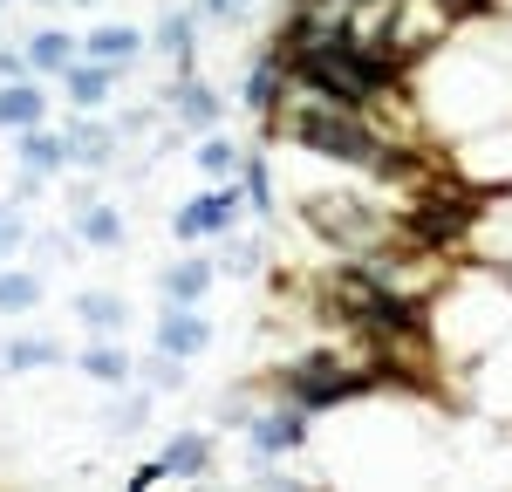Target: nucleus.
I'll return each instance as SVG.
<instances>
[{"label":"nucleus","mask_w":512,"mask_h":492,"mask_svg":"<svg viewBox=\"0 0 512 492\" xmlns=\"http://www.w3.org/2000/svg\"><path fill=\"white\" fill-rule=\"evenodd\" d=\"M301 226L328 240L335 253H376L383 240H396L403 226H396L390 212H376V199H362V192H308L301 199Z\"/></svg>","instance_id":"obj_1"},{"label":"nucleus","mask_w":512,"mask_h":492,"mask_svg":"<svg viewBox=\"0 0 512 492\" xmlns=\"http://www.w3.org/2000/svg\"><path fill=\"white\" fill-rule=\"evenodd\" d=\"M246 212V185L239 178H219L212 192H198L171 212V233L178 240H205V233H233V219Z\"/></svg>","instance_id":"obj_2"},{"label":"nucleus","mask_w":512,"mask_h":492,"mask_svg":"<svg viewBox=\"0 0 512 492\" xmlns=\"http://www.w3.org/2000/svg\"><path fill=\"white\" fill-rule=\"evenodd\" d=\"M308 417H315V410H301L294 397L274 404V410H260V417H246L253 451H260V458H287V451H301V445H308Z\"/></svg>","instance_id":"obj_3"},{"label":"nucleus","mask_w":512,"mask_h":492,"mask_svg":"<svg viewBox=\"0 0 512 492\" xmlns=\"http://www.w3.org/2000/svg\"><path fill=\"white\" fill-rule=\"evenodd\" d=\"M239 103H246L253 117H267V123L280 117V103H287V62H280L274 48L253 62V76H246V89H239Z\"/></svg>","instance_id":"obj_4"},{"label":"nucleus","mask_w":512,"mask_h":492,"mask_svg":"<svg viewBox=\"0 0 512 492\" xmlns=\"http://www.w3.org/2000/svg\"><path fill=\"white\" fill-rule=\"evenodd\" d=\"M158 349H171V356H185V363H192V356L212 349V322H205L198 308H178V301H171V308H164V322H158Z\"/></svg>","instance_id":"obj_5"},{"label":"nucleus","mask_w":512,"mask_h":492,"mask_svg":"<svg viewBox=\"0 0 512 492\" xmlns=\"http://www.w3.org/2000/svg\"><path fill=\"white\" fill-rule=\"evenodd\" d=\"M62 89H69V103H76V110H103V103H110V89H117V69H110V62H96V55H76V62L62 69Z\"/></svg>","instance_id":"obj_6"},{"label":"nucleus","mask_w":512,"mask_h":492,"mask_svg":"<svg viewBox=\"0 0 512 492\" xmlns=\"http://www.w3.org/2000/svg\"><path fill=\"white\" fill-rule=\"evenodd\" d=\"M171 110H178V123H185L192 137L219 130V96H212V89H205L192 69H185V76H178V89H171Z\"/></svg>","instance_id":"obj_7"},{"label":"nucleus","mask_w":512,"mask_h":492,"mask_svg":"<svg viewBox=\"0 0 512 492\" xmlns=\"http://www.w3.org/2000/svg\"><path fill=\"white\" fill-rule=\"evenodd\" d=\"M41 110H48V96H41V82H35V76L0 82V130H35Z\"/></svg>","instance_id":"obj_8"},{"label":"nucleus","mask_w":512,"mask_h":492,"mask_svg":"<svg viewBox=\"0 0 512 492\" xmlns=\"http://www.w3.org/2000/svg\"><path fill=\"white\" fill-rule=\"evenodd\" d=\"M14 158L28 164V171H48V178H55V171H62V164H76L69 158V137H55V130H14Z\"/></svg>","instance_id":"obj_9"},{"label":"nucleus","mask_w":512,"mask_h":492,"mask_svg":"<svg viewBox=\"0 0 512 492\" xmlns=\"http://www.w3.org/2000/svg\"><path fill=\"white\" fill-rule=\"evenodd\" d=\"M76 55H82V41L62 35V28H41V35L28 41V69H35V76H62Z\"/></svg>","instance_id":"obj_10"},{"label":"nucleus","mask_w":512,"mask_h":492,"mask_svg":"<svg viewBox=\"0 0 512 492\" xmlns=\"http://www.w3.org/2000/svg\"><path fill=\"white\" fill-rule=\"evenodd\" d=\"M212 260H178L171 274H164V301H178V308H198L205 294H212Z\"/></svg>","instance_id":"obj_11"},{"label":"nucleus","mask_w":512,"mask_h":492,"mask_svg":"<svg viewBox=\"0 0 512 492\" xmlns=\"http://www.w3.org/2000/svg\"><path fill=\"white\" fill-rule=\"evenodd\" d=\"M164 472H171V479H198V472H212V438H205V431H178V438L164 445Z\"/></svg>","instance_id":"obj_12"},{"label":"nucleus","mask_w":512,"mask_h":492,"mask_svg":"<svg viewBox=\"0 0 512 492\" xmlns=\"http://www.w3.org/2000/svg\"><path fill=\"white\" fill-rule=\"evenodd\" d=\"M62 137H69V158L89 164V171H103L110 151H117V130H103V123H69Z\"/></svg>","instance_id":"obj_13"},{"label":"nucleus","mask_w":512,"mask_h":492,"mask_svg":"<svg viewBox=\"0 0 512 492\" xmlns=\"http://www.w3.org/2000/svg\"><path fill=\"white\" fill-rule=\"evenodd\" d=\"M76 240L82 246H123V212H110V205H76Z\"/></svg>","instance_id":"obj_14"},{"label":"nucleus","mask_w":512,"mask_h":492,"mask_svg":"<svg viewBox=\"0 0 512 492\" xmlns=\"http://www.w3.org/2000/svg\"><path fill=\"white\" fill-rule=\"evenodd\" d=\"M137 48H144V35H137V28H117V21H110V28H96V35L82 41V55H96V62H110V69H123Z\"/></svg>","instance_id":"obj_15"},{"label":"nucleus","mask_w":512,"mask_h":492,"mask_svg":"<svg viewBox=\"0 0 512 492\" xmlns=\"http://www.w3.org/2000/svg\"><path fill=\"white\" fill-rule=\"evenodd\" d=\"M76 315H82L89 328H96V335H110V328L130 322V301H123V294H103V287H96V294H76Z\"/></svg>","instance_id":"obj_16"},{"label":"nucleus","mask_w":512,"mask_h":492,"mask_svg":"<svg viewBox=\"0 0 512 492\" xmlns=\"http://www.w3.org/2000/svg\"><path fill=\"white\" fill-rule=\"evenodd\" d=\"M0 363H7V369H55V363H62V342H41V335L7 342V349H0Z\"/></svg>","instance_id":"obj_17"},{"label":"nucleus","mask_w":512,"mask_h":492,"mask_svg":"<svg viewBox=\"0 0 512 492\" xmlns=\"http://www.w3.org/2000/svg\"><path fill=\"white\" fill-rule=\"evenodd\" d=\"M82 376H96V383H130L137 369H130V356H123V349L96 342V349H82Z\"/></svg>","instance_id":"obj_18"},{"label":"nucleus","mask_w":512,"mask_h":492,"mask_svg":"<svg viewBox=\"0 0 512 492\" xmlns=\"http://www.w3.org/2000/svg\"><path fill=\"white\" fill-rule=\"evenodd\" d=\"M192 164L205 171V178H233L246 158H239V144H226L219 130H205V144H198V158H192Z\"/></svg>","instance_id":"obj_19"},{"label":"nucleus","mask_w":512,"mask_h":492,"mask_svg":"<svg viewBox=\"0 0 512 492\" xmlns=\"http://www.w3.org/2000/svg\"><path fill=\"white\" fill-rule=\"evenodd\" d=\"M192 28H198L192 14H164V21H158V48H164V55H178V76L192 69Z\"/></svg>","instance_id":"obj_20"},{"label":"nucleus","mask_w":512,"mask_h":492,"mask_svg":"<svg viewBox=\"0 0 512 492\" xmlns=\"http://www.w3.org/2000/svg\"><path fill=\"white\" fill-rule=\"evenodd\" d=\"M35 301H41V281H35V274L0 267V315H21V308H35Z\"/></svg>","instance_id":"obj_21"},{"label":"nucleus","mask_w":512,"mask_h":492,"mask_svg":"<svg viewBox=\"0 0 512 492\" xmlns=\"http://www.w3.org/2000/svg\"><path fill=\"white\" fill-rule=\"evenodd\" d=\"M239 178H246V205H253V212H274V178H267V164L246 158V164H239Z\"/></svg>","instance_id":"obj_22"},{"label":"nucleus","mask_w":512,"mask_h":492,"mask_svg":"<svg viewBox=\"0 0 512 492\" xmlns=\"http://www.w3.org/2000/svg\"><path fill=\"white\" fill-rule=\"evenodd\" d=\"M144 376H151V390H185V356H171V349H158V356L144 363Z\"/></svg>","instance_id":"obj_23"},{"label":"nucleus","mask_w":512,"mask_h":492,"mask_svg":"<svg viewBox=\"0 0 512 492\" xmlns=\"http://www.w3.org/2000/svg\"><path fill=\"white\" fill-rule=\"evenodd\" d=\"M21 246H28V219H21V212H7V205H0V260H14V253H21Z\"/></svg>","instance_id":"obj_24"},{"label":"nucleus","mask_w":512,"mask_h":492,"mask_svg":"<svg viewBox=\"0 0 512 492\" xmlns=\"http://www.w3.org/2000/svg\"><path fill=\"white\" fill-rule=\"evenodd\" d=\"M144 410H151L144 397H130V404H117V410H110V424H117V431H130V424H144Z\"/></svg>","instance_id":"obj_25"},{"label":"nucleus","mask_w":512,"mask_h":492,"mask_svg":"<svg viewBox=\"0 0 512 492\" xmlns=\"http://www.w3.org/2000/svg\"><path fill=\"white\" fill-rule=\"evenodd\" d=\"M14 76H35V69H28V62H21L14 48H0V82H14Z\"/></svg>","instance_id":"obj_26"},{"label":"nucleus","mask_w":512,"mask_h":492,"mask_svg":"<svg viewBox=\"0 0 512 492\" xmlns=\"http://www.w3.org/2000/svg\"><path fill=\"white\" fill-rule=\"evenodd\" d=\"M0 7H7V0H0Z\"/></svg>","instance_id":"obj_27"}]
</instances>
